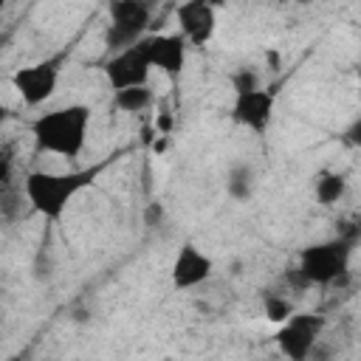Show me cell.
<instances>
[{
    "instance_id": "obj_1",
    "label": "cell",
    "mask_w": 361,
    "mask_h": 361,
    "mask_svg": "<svg viewBox=\"0 0 361 361\" xmlns=\"http://www.w3.org/2000/svg\"><path fill=\"white\" fill-rule=\"evenodd\" d=\"M107 161L85 166V169H71V172H28L23 180L25 197L37 214L45 220H59L68 209V203L87 186L96 183V178L104 172Z\"/></svg>"
},
{
    "instance_id": "obj_2",
    "label": "cell",
    "mask_w": 361,
    "mask_h": 361,
    "mask_svg": "<svg viewBox=\"0 0 361 361\" xmlns=\"http://www.w3.org/2000/svg\"><path fill=\"white\" fill-rule=\"evenodd\" d=\"M90 127V107L87 104H68L48 110L31 121V135L37 152H51L62 158H79L87 141Z\"/></svg>"
},
{
    "instance_id": "obj_3",
    "label": "cell",
    "mask_w": 361,
    "mask_h": 361,
    "mask_svg": "<svg viewBox=\"0 0 361 361\" xmlns=\"http://www.w3.org/2000/svg\"><path fill=\"white\" fill-rule=\"evenodd\" d=\"M350 254H353V243L344 240V237L313 243V245L299 251L296 271L307 285H330V282H338V276L347 274Z\"/></svg>"
},
{
    "instance_id": "obj_4",
    "label": "cell",
    "mask_w": 361,
    "mask_h": 361,
    "mask_svg": "<svg viewBox=\"0 0 361 361\" xmlns=\"http://www.w3.org/2000/svg\"><path fill=\"white\" fill-rule=\"evenodd\" d=\"M110 25L104 31V45L110 54H121L138 45L147 37V25L152 20V6L144 0H116L107 6Z\"/></svg>"
},
{
    "instance_id": "obj_5",
    "label": "cell",
    "mask_w": 361,
    "mask_h": 361,
    "mask_svg": "<svg viewBox=\"0 0 361 361\" xmlns=\"http://www.w3.org/2000/svg\"><path fill=\"white\" fill-rule=\"evenodd\" d=\"M65 56H68V51H62V54H56L51 59L17 68L11 73V85H14V90L20 93V99L28 107H37V104H42V102H48L54 96V90L59 85V73H62Z\"/></svg>"
},
{
    "instance_id": "obj_6",
    "label": "cell",
    "mask_w": 361,
    "mask_h": 361,
    "mask_svg": "<svg viewBox=\"0 0 361 361\" xmlns=\"http://www.w3.org/2000/svg\"><path fill=\"white\" fill-rule=\"evenodd\" d=\"M322 330H324V316H319V313H293L276 330L274 341H276L279 353L288 361H305L313 353Z\"/></svg>"
},
{
    "instance_id": "obj_7",
    "label": "cell",
    "mask_w": 361,
    "mask_h": 361,
    "mask_svg": "<svg viewBox=\"0 0 361 361\" xmlns=\"http://www.w3.org/2000/svg\"><path fill=\"white\" fill-rule=\"evenodd\" d=\"M149 71H152V65H149L141 42L121 54H113L104 62V76H107V85L113 93L127 90V87H144L149 82Z\"/></svg>"
},
{
    "instance_id": "obj_8",
    "label": "cell",
    "mask_w": 361,
    "mask_h": 361,
    "mask_svg": "<svg viewBox=\"0 0 361 361\" xmlns=\"http://www.w3.org/2000/svg\"><path fill=\"white\" fill-rule=\"evenodd\" d=\"M141 48L149 59L152 68H158L164 76H169L172 82L183 73L186 68V51H189V42L183 39V34H147L141 39Z\"/></svg>"
},
{
    "instance_id": "obj_9",
    "label": "cell",
    "mask_w": 361,
    "mask_h": 361,
    "mask_svg": "<svg viewBox=\"0 0 361 361\" xmlns=\"http://www.w3.org/2000/svg\"><path fill=\"white\" fill-rule=\"evenodd\" d=\"M274 107H276L274 93L259 87V90L234 96L231 118H234V124H240V127H245L251 133H265L271 118H274Z\"/></svg>"
},
{
    "instance_id": "obj_10",
    "label": "cell",
    "mask_w": 361,
    "mask_h": 361,
    "mask_svg": "<svg viewBox=\"0 0 361 361\" xmlns=\"http://www.w3.org/2000/svg\"><path fill=\"white\" fill-rule=\"evenodd\" d=\"M175 17H178V28H180V34L189 45H206L214 37L217 11H214L212 3H203V0L180 3L175 8Z\"/></svg>"
},
{
    "instance_id": "obj_11",
    "label": "cell",
    "mask_w": 361,
    "mask_h": 361,
    "mask_svg": "<svg viewBox=\"0 0 361 361\" xmlns=\"http://www.w3.org/2000/svg\"><path fill=\"white\" fill-rule=\"evenodd\" d=\"M212 271H214L212 257H206L197 245L183 243L175 254V262H172V288L175 290L197 288L212 276Z\"/></svg>"
},
{
    "instance_id": "obj_12",
    "label": "cell",
    "mask_w": 361,
    "mask_h": 361,
    "mask_svg": "<svg viewBox=\"0 0 361 361\" xmlns=\"http://www.w3.org/2000/svg\"><path fill=\"white\" fill-rule=\"evenodd\" d=\"M344 192H347V178H344L341 172L324 169V172H319L316 180H313V195H316V200H319L322 206L338 203V200L344 197Z\"/></svg>"
},
{
    "instance_id": "obj_13",
    "label": "cell",
    "mask_w": 361,
    "mask_h": 361,
    "mask_svg": "<svg viewBox=\"0 0 361 361\" xmlns=\"http://www.w3.org/2000/svg\"><path fill=\"white\" fill-rule=\"evenodd\" d=\"M226 195L231 200H248L254 195V169L248 164H231L226 172Z\"/></svg>"
},
{
    "instance_id": "obj_14",
    "label": "cell",
    "mask_w": 361,
    "mask_h": 361,
    "mask_svg": "<svg viewBox=\"0 0 361 361\" xmlns=\"http://www.w3.org/2000/svg\"><path fill=\"white\" fill-rule=\"evenodd\" d=\"M113 104L121 110V113H141L152 104V90L144 85V87H127V90H118L113 93Z\"/></svg>"
},
{
    "instance_id": "obj_15",
    "label": "cell",
    "mask_w": 361,
    "mask_h": 361,
    "mask_svg": "<svg viewBox=\"0 0 361 361\" xmlns=\"http://www.w3.org/2000/svg\"><path fill=\"white\" fill-rule=\"evenodd\" d=\"M262 310H265V319L268 322H276V324H285L293 316L290 302L282 299V296H276V293H262Z\"/></svg>"
},
{
    "instance_id": "obj_16",
    "label": "cell",
    "mask_w": 361,
    "mask_h": 361,
    "mask_svg": "<svg viewBox=\"0 0 361 361\" xmlns=\"http://www.w3.org/2000/svg\"><path fill=\"white\" fill-rule=\"evenodd\" d=\"M228 82H231L234 96H240V93H251V90H259V76H257V71H254V68H237V71L228 76Z\"/></svg>"
},
{
    "instance_id": "obj_17",
    "label": "cell",
    "mask_w": 361,
    "mask_h": 361,
    "mask_svg": "<svg viewBox=\"0 0 361 361\" xmlns=\"http://www.w3.org/2000/svg\"><path fill=\"white\" fill-rule=\"evenodd\" d=\"M344 141H347L350 147H355V149H361V116L350 121V127L344 130Z\"/></svg>"
},
{
    "instance_id": "obj_18",
    "label": "cell",
    "mask_w": 361,
    "mask_h": 361,
    "mask_svg": "<svg viewBox=\"0 0 361 361\" xmlns=\"http://www.w3.org/2000/svg\"><path fill=\"white\" fill-rule=\"evenodd\" d=\"M8 361H23V358H20V355H14V358H8Z\"/></svg>"
},
{
    "instance_id": "obj_19",
    "label": "cell",
    "mask_w": 361,
    "mask_h": 361,
    "mask_svg": "<svg viewBox=\"0 0 361 361\" xmlns=\"http://www.w3.org/2000/svg\"><path fill=\"white\" fill-rule=\"evenodd\" d=\"M358 79H361V62H358Z\"/></svg>"
}]
</instances>
